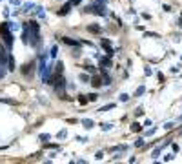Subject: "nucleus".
Returning <instances> with one entry per match:
<instances>
[{"mask_svg":"<svg viewBox=\"0 0 182 164\" xmlns=\"http://www.w3.org/2000/svg\"><path fill=\"white\" fill-rule=\"evenodd\" d=\"M142 93H144V86H142V88H139V89H136V95H142Z\"/></svg>","mask_w":182,"mask_h":164,"instance_id":"5701e85b","label":"nucleus"},{"mask_svg":"<svg viewBox=\"0 0 182 164\" xmlns=\"http://www.w3.org/2000/svg\"><path fill=\"white\" fill-rule=\"evenodd\" d=\"M26 29L29 31V40H31V46L33 48H37V44H38V26H37V22H28V24H24ZM28 40V42H29Z\"/></svg>","mask_w":182,"mask_h":164,"instance_id":"f257e3e1","label":"nucleus"},{"mask_svg":"<svg viewBox=\"0 0 182 164\" xmlns=\"http://www.w3.org/2000/svg\"><path fill=\"white\" fill-rule=\"evenodd\" d=\"M62 40H64V42H66L67 46H78V44H80L78 40H73V38H69V37H64Z\"/></svg>","mask_w":182,"mask_h":164,"instance_id":"1a4fd4ad","label":"nucleus"},{"mask_svg":"<svg viewBox=\"0 0 182 164\" xmlns=\"http://www.w3.org/2000/svg\"><path fill=\"white\" fill-rule=\"evenodd\" d=\"M91 86H93V88H100L102 86V77L100 75H95L93 79H91Z\"/></svg>","mask_w":182,"mask_h":164,"instance_id":"0eeeda50","label":"nucleus"},{"mask_svg":"<svg viewBox=\"0 0 182 164\" xmlns=\"http://www.w3.org/2000/svg\"><path fill=\"white\" fill-rule=\"evenodd\" d=\"M2 102H7V104H15V100H9V99H0Z\"/></svg>","mask_w":182,"mask_h":164,"instance_id":"412c9836","label":"nucleus"},{"mask_svg":"<svg viewBox=\"0 0 182 164\" xmlns=\"http://www.w3.org/2000/svg\"><path fill=\"white\" fill-rule=\"evenodd\" d=\"M80 80H82V82H87L89 79H87V75H84V73H82V75H80Z\"/></svg>","mask_w":182,"mask_h":164,"instance_id":"aec40b11","label":"nucleus"},{"mask_svg":"<svg viewBox=\"0 0 182 164\" xmlns=\"http://www.w3.org/2000/svg\"><path fill=\"white\" fill-rule=\"evenodd\" d=\"M87 31H89V33H95V35H98V33H100V28H98L97 24H89V26H87Z\"/></svg>","mask_w":182,"mask_h":164,"instance_id":"6e6552de","label":"nucleus"},{"mask_svg":"<svg viewBox=\"0 0 182 164\" xmlns=\"http://www.w3.org/2000/svg\"><path fill=\"white\" fill-rule=\"evenodd\" d=\"M51 58H55L57 57V46H53V48H51V55H49Z\"/></svg>","mask_w":182,"mask_h":164,"instance_id":"ddd939ff","label":"nucleus"},{"mask_svg":"<svg viewBox=\"0 0 182 164\" xmlns=\"http://www.w3.org/2000/svg\"><path fill=\"white\" fill-rule=\"evenodd\" d=\"M87 99H89V100H91V102H95V100H97V95H95V93H91V95H89V97H87Z\"/></svg>","mask_w":182,"mask_h":164,"instance_id":"a211bd4d","label":"nucleus"},{"mask_svg":"<svg viewBox=\"0 0 182 164\" xmlns=\"http://www.w3.org/2000/svg\"><path fill=\"white\" fill-rule=\"evenodd\" d=\"M100 46L106 49L107 57H113V53H115V51H113V48H111V44H109V40H107V38H102V40H100Z\"/></svg>","mask_w":182,"mask_h":164,"instance_id":"7ed1b4c3","label":"nucleus"},{"mask_svg":"<svg viewBox=\"0 0 182 164\" xmlns=\"http://www.w3.org/2000/svg\"><path fill=\"white\" fill-rule=\"evenodd\" d=\"M33 69H35V62H31V64H26V66H24V69H22V73H24L26 77H28V75L31 77V75H33Z\"/></svg>","mask_w":182,"mask_h":164,"instance_id":"423d86ee","label":"nucleus"},{"mask_svg":"<svg viewBox=\"0 0 182 164\" xmlns=\"http://www.w3.org/2000/svg\"><path fill=\"white\" fill-rule=\"evenodd\" d=\"M62 67H64V64L58 62V64H57V75H62Z\"/></svg>","mask_w":182,"mask_h":164,"instance_id":"9b49d317","label":"nucleus"},{"mask_svg":"<svg viewBox=\"0 0 182 164\" xmlns=\"http://www.w3.org/2000/svg\"><path fill=\"white\" fill-rule=\"evenodd\" d=\"M113 108H115V104H107V106H104L100 111H107V109H113Z\"/></svg>","mask_w":182,"mask_h":164,"instance_id":"4468645a","label":"nucleus"},{"mask_svg":"<svg viewBox=\"0 0 182 164\" xmlns=\"http://www.w3.org/2000/svg\"><path fill=\"white\" fill-rule=\"evenodd\" d=\"M69 9H71V2H67V4H64V6L57 11V15H58V16H66L67 13H69Z\"/></svg>","mask_w":182,"mask_h":164,"instance_id":"20e7f679","label":"nucleus"},{"mask_svg":"<svg viewBox=\"0 0 182 164\" xmlns=\"http://www.w3.org/2000/svg\"><path fill=\"white\" fill-rule=\"evenodd\" d=\"M84 126H86V128H91V126H93V121H87V119H86V121H84Z\"/></svg>","mask_w":182,"mask_h":164,"instance_id":"2eb2a0df","label":"nucleus"},{"mask_svg":"<svg viewBox=\"0 0 182 164\" xmlns=\"http://www.w3.org/2000/svg\"><path fill=\"white\" fill-rule=\"evenodd\" d=\"M87 100H89V99H87V97H80V100H78V102H80V104H82V106H84V104H87Z\"/></svg>","mask_w":182,"mask_h":164,"instance_id":"dca6fc26","label":"nucleus"},{"mask_svg":"<svg viewBox=\"0 0 182 164\" xmlns=\"http://www.w3.org/2000/svg\"><path fill=\"white\" fill-rule=\"evenodd\" d=\"M128 99H129V97H128V95H126V93H122V95H120V100H122V102H126V100H128Z\"/></svg>","mask_w":182,"mask_h":164,"instance_id":"6ab92c4d","label":"nucleus"},{"mask_svg":"<svg viewBox=\"0 0 182 164\" xmlns=\"http://www.w3.org/2000/svg\"><path fill=\"white\" fill-rule=\"evenodd\" d=\"M100 66H106V67H107V66H111V60H109V58H102V60H100Z\"/></svg>","mask_w":182,"mask_h":164,"instance_id":"9d476101","label":"nucleus"},{"mask_svg":"<svg viewBox=\"0 0 182 164\" xmlns=\"http://www.w3.org/2000/svg\"><path fill=\"white\" fill-rule=\"evenodd\" d=\"M7 60H9V55L6 53V49H4V46H2V44H0V64H2V66H4V64H6Z\"/></svg>","mask_w":182,"mask_h":164,"instance_id":"39448f33","label":"nucleus"},{"mask_svg":"<svg viewBox=\"0 0 182 164\" xmlns=\"http://www.w3.org/2000/svg\"><path fill=\"white\" fill-rule=\"evenodd\" d=\"M69 2H71V6H77V4H80V2H82V0H69Z\"/></svg>","mask_w":182,"mask_h":164,"instance_id":"4be33fe9","label":"nucleus"},{"mask_svg":"<svg viewBox=\"0 0 182 164\" xmlns=\"http://www.w3.org/2000/svg\"><path fill=\"white\" fill-rule=\"evenodd\" d=\"M131 130H133V131H140V126H139V124H136V122H135V124L131 126Z\"/></svg>","mask_w":182,"mask_h":164,"instance_id":"f3484780","label":"nucleus"},{"mask_svg":"<svg viewBox=\"0 0 182 164\" xmlns=\"http://www.w3.org/2000/svg\"><path fill=\"white\" fill-rule=\"evenodd\" d=\"M0 37H2L6 48H11L13 46V35L9 31V24H0Z\"/></svg>","mask_w":182,"mask_h":164,"instance_id":"f03ea898","label":"nucleus"},{"mask_svg":"<svg viewBox=\"0 0 182 164\" xmlns=\"http://www.w3.org/2000/svg\"><path fill=\"white\" fill-rule=\"evenodd\" d=\"M7 64H9V67H11V71L15 69V60H13V57L9 55V60H7Z\"/></svg>","mask_w":182,"mask_h":164,"instance_id":"f8f14e48","label":"nucleus"}]
</instances>
